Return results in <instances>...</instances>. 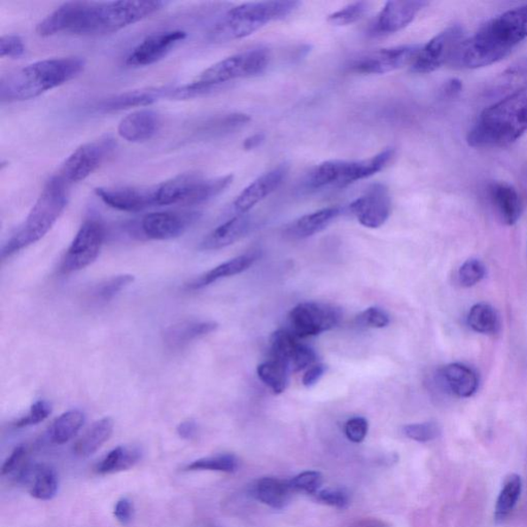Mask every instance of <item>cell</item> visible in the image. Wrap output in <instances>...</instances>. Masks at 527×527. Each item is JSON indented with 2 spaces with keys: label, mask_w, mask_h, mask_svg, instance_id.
Masks as SVG:
<instances>
[{
  "label": "cell",
  "mask_w": 527,
  "mask_h": 527,
  "mask_svg": "<svg viewBox=\"0 0 527 527\" xmlns=\"http://www.w3.org/2000/svg\"><path fill=\"white\" fill-rule=\"evenodd\" d=\"M52 414V405L50 402L40 399L31 406L29 414L24 416L16 422L17 428L29 427V425H35L41 423Z\"/></svg>",
  "instance_id": "cell-47"
},
{
  "label": "cell",
  "mask_w": 527,
  "mask_h": 527,
  "mask_svg": "<svg viewBox=\"0 0 527 527\" xmlns=\"http://www.w3.org/2000/svg\"><path fill=\"white\" fill-rule=\"evenodd\" d=\"M98 198L117 211L139 213L156 205L154 187H109L94 190Z\"/></svg>",
  "instance_id": "cell-17"
},
{
  "label": "cell",
  "mask_w": 527,
  "mask_h": 527,
  "mask_svg": "<svg viewBox=\"0 0 527 527\" xmlns=\"http://www.w3.org/2000/svg\"><path fill=\"white\" fill-rule=\"evenodd\" d=\"M527 132V87L482 112L468 143L473 148H504Z\"/></svg>",
  "instance_id": "cell-4"
},
{
  "label": "cell",
  "mask_w": 527,
  "mask_h": 527,
  "mask_svg": "<svg viewBox=\"0 0 527 527\" xmlns=\"http://www.w3.org/2000/svg\"><path fill=\"white\" fill-rule=\"evenodd\" d=\"M67 188L58 175L50 177L24 224L3 247V260L46 236L65 212L68 201Z\"/></svg>",
  "instance_id": "cell-5"
},
{
  "label": "cell",
  "mask_w": 527,
  "mask_h": 527,
  "mask_svg": "<svg viewBox=\"0 0 527 527\" xmlns=\"http://www.w3.org/2000/svg\"><path fill=\"white\" fill-rule=\"evenodd\" d=\"M188 35L182 30L162 31L144 38L126 57L125 65L129 67H143L155 65L171 50L185 41Z\"/></svg>",
  "instance_id": "cell-15"
},
{
  "label": "cell",
  "mask_w": 527,
  "mask_h": 527,
  "mask_svg": "<svg viewBox=\"0 0 527 527\" xmlns=\"http://www.w3.org/2000/svg\"><path fill=\"white\" fill-rule=\"evenodd\" d=\"M165 4L158 0L66 3L38 23L36 33L43 37L66 33L78 35H111L155 14Z\"/></svg>",
  "instance_id": "cell-1"
},
{
  "label": "cell",
  "mask_w": 527,
  "mask_h": 527,
  "mask_svg": "<svg viewBox=\"0 0 527 527\" xmlns=\"http://www.w3.org/2000/svg\"><path fill=\"white\" fill-rule=\"evenodd\" d=\"M18 478L22 482H30L29 492L31 497L36 500H52L58 492V476L55 469L49 466L25 467Z\"/></svg>",
  "instance_id": "cell-27"
},
{
  "label": "cell",
  "mask_w": 527,
  "mask_h": 527,
  "mask_svg": "<svg viewBox=\"0 0 527 527\" xmlns=\"http://www.w3.org/2000/svg\"><path fill=\"white\" fill-rule=\"evenodd\" d=\"M491 199L503 223L515 225L522 217L523 205L517 193L509 183L494 182L490 187Z\"/></svg>",
  "instance_id": "cell-26"
},
{
  "label": "cell",
  "mask_w": 527,
  "mask_h": 527,
  "mask_svg": "<svg viewBox=\"0 0 527 527\" xmlns=\"http://www.w3.org/2000/svg\"><path fill=\"white\" fill-rule=\"evenodd\" d=\"M403 431L409 439L419 443L436 440L441 435L439 425L431 422L405 425Z\"/></svg>",
  "instance_id": "cell-44"
},
{
  "label": "cell",
  "mask_w": 527,
  "mask_h": 527,
  "mask_svg": "<svg viewBox=\"0 0 527 527\" xmlns=\"http://www.w3.org/2000/svg\"><path fill=\"white\" fill-rule=\"evenodd\" d=\"M463 40H465V34L459 25H453V27L442 31L441 34L422 46L411 65V72L430 74L444 65H449L455 50Z\"/></svg>",
  "instance_id": "cell-13"
},
{
  "label": "cell",
  "mask_w": 527,
  "mask_h": 527,
  "mask_svg": "<svg viewBox=\"0 0 527 527\" xmlns=\"http://www.w3.org/2000/svg\"><path fill=\"white\" fill-rule=\"evenodd\" d=\"M252 221L249 214H237L223 225L219 226L203 239L202 251H218L237 243L250 232Z\"/></svg>",
  "instance_id": "cell-23"
},
{
  "label": "cell",
  "mask_w": 527,
  "mask_h": 527,
  "mask_svg": "<svg viewBox=\"0 0 527 527\" xmlns=\"http://www.w3.org/2000/svg\"><path fill=\"white\" fill-rule=\"evenodd\" d=\"M427 2H389L381 10L376 22L372 25L373 35H384L396 34L398 31L407 27L415 20L418 12L425 6Z\"/></svg>",
  "instance_id": "cell-20"
},
{
  "label": "cell",
  "mask_w": 527,
  "mask_h": 527,
  "mask_svg": "<svg viewBox=\"0 0 527 527\" xmlns=\"http://www.w3.org/2000/svg\"><path fill=\"white\" fill-rule=\"evenodd\" d=\"M171 89L173 88L141 89V90L112 95V97L101 99L99 103L95 104L94 109L97 112H112L131 109V107L148 106L161 98H169Z\"/></svg>",
  "instance_id": "cell-21"
},
{
  "label": "cell",
  "mask_w": 527,
  "mask_h": 527,
  "mask_svg": "<svg viewBox=\"0 0 527 527\" xmlns=\"http://www.w3.org/2000/svg\"><path fill=\"white\" fill-rule=\"evenodd\" d=\"M527 38V4L503 12L465 37L449 66L476 69L493 65L509 55Z\"/></svg>",
  "instance_id": "cell-2"
},
{
  "label": "cell",
  "mask_w": 527,
  "mask_h": 527,
  "mask_svg": "<svg viewBox=\"0 0 527 527\" xmlns=\"http://www.w3.org/2000/svg\"><path fill=\"white\" fill-rule=\"evenodd\" d=\"M290 367L284 361L271 358L257 368L260 380L269 387L275 395H281L289 385Z\"/></svg>",
  "instance_id": "cell-35"
},
{
  "label": "cell",
  "mask_w": 527,
  "mask_h": 527,
  "mask_svg": "<svg viewBox=\"0 0 527 527\" xmlns=\"http://www.w3.org/2000/svg\"><path fill=\"white\" fill-rule=\"evenodd\" d=\"M160 114L151 110H139L126 116L118 127L120 137L129 143H144L157 135L161 127Z\"/></svg>",
  "instance_id": "cell-22"
},
{
  "label": "cell",
  "mask_w": 527,
  "mask_h": 527,
  "mask_svg": "<svg viewBox=\"0 0 527 527\" xmlns=\"http://www.w3.org/2000/svg\"><path fill=\"white\" fill-rule=\"evenodd\" d=\"M395 155V150L386 149L365 160L323 162L310 171L304 181V187L307 190L326 187L345 188L355 182L378 174L392 161Z\"/></svg>",
  "instance_id": "cell-6"
},
{
  "label": "cell",
  "mask_w": 527,
  "mask_h": 527,
  "mask_svg": "<svg viewBox=\"0 0 527 527\" xmlns=\"http://www.w3.org/2000/svg\"><path fill=\"white\" fill-rule=\"evenodd\" d=\"M176 431L182 439L190 440L197 433V425L194 421H186L179 424Z\"/></svg>",
  "instance_id": "cell-55"
},
{
  "label": "cell",
  "mask_w": 527,
  "mask_h": 527,
  "mask_svg": "<svg viewBox=\"0 0 527 527\" xmlns=\"http://www.w3.org/2000/svg\"><path fill=\"white\" fill-rule=\"evenodd\" d=\"M142 450L136 446H118L98 463L97 471L100 475L127 471L142 460Z\"/></svg>",
  "instance_id": "cell-33"
},
{
  "label": "cell",
  "mask_w": 527,
  "mask_h": 527,
  "mask_svg": "<svg viewBox=\"0 0 527 527\" xmlns=\"http://www.w3.org/2000/svg\"><path fill=\"white\" fill-rule=\"evenodd\" d=\"M252 493L263 504L275 508V509H283L290 503L294 491L290 481L266 477L258 480L252 486Z\"/></svg>",
  "instance_id": "cell-30"
},
{
  "label": "cell",
  "mask_w": 527,
  "mask_h": 527,
  "mask_svg": "<svg viewBox=\"0 0 527 527\" xmlns=\"http://www.w3.org/2000/svg\"><path fill=\"white\" fill-rule=\"evenodd\" d=\"M322 481V475L320 472L307 471L290 480V484L293 488L294 492L316 494L320 492Z\"/></svg>",
  "instance_id": "cell-45"
},
{
  "label": "cell",
  "mask_w": 527,
  "mask_h": 527,
  "mask_svg": "<svg viewBox=\"0 0 527 527\" xmlns=\"http://www.w3.org/2000/svg\"><path fill=\"white\" fill-rule=\"evenodd\" d=\"M300 343L299 339L289 329H278L272 334L270 338L272 358L284 361L290 367L291 360Z\"/></svg>",
  "instance_id": "cell-39"
},
{
  "label": "cell",
  "mask_w": 527,
  "mask_h": 527,
  "mask_svg": "<svg viewBox=\"0 0 527 527\" xmlns=\"http://www.w3.org/2000/svg\"><path fill=\"white\" fill-rule=\"evenodd\" d=\"M258 259V252H247L244 255L229 260V261L215 267V268L194 279L193 282H190L187 285V288L192 291L201 290L209 284L218 282L219 279L240 275V273L250 269L257 262Z\"/></svg>",
  "instance_id": "cell-28"
},
{
  "label": "cell",
  "mask_w": 527,
  "mask_h": 527,
  "mask_svg": "<svg viewBox=\"0 0 527 527\" xmlns=\"http://www.w3.org/2000/svg\"><path fill=\"white\" fill-rule=\"evenodd\" d=\"M467 320L469 328L479 334H498L501 326L498 311L487 303L475 304L469 309Z\"/></svg>",
  "instance_id": "cell-37"
},
{
  "label": "cell",
  "mask_w": 527,
  "mask_h": 527,
  "mask_svg": "<svg viewBox=\"0 0 527 527\" xmlns=\"http://www.w3.org/2000/svg\"><path fill=\"white\" fill-rule=\"evenodd\" d=\"M105 240V228L100 221H86L76 233L71 246L63 259L60 271L62 275L85 269L99 256Z\"/></svg>",
  "instance_id": "cell-11"
},
{
  "label": "cell",
  "mask_w": 527,
  "mask_h": 527,
  "mask_svg": "<svg viewBox=\"0 0 527 527\" xmlns=\"http://www.w3.org/2000/svg\"><path fill=\"white\" fill-rule=\"evenodd\" d=\"M114 422L112 418L105 417L94 422L86 433L82 435L74 446V453L81 459L97 453L104 444L110 440L112 435Z\"/></svg>",
  "instance_id": "cell-31"
},
{
  "label": "cell",
  "mask_w": 527,
  "mask_h": 527,
  "mask_svg": "<svg viewBox=\"0 0 527 527\" xmlns=\"http://www.w3.org/2000/svg\"><path fill=\"white\" fill-rule=\"evenodd\" d=\"M317 500L322 501L323 504L338 508V509H345L351 500L345 491L338 490V488H328L316 493Z\"/></svg>",
  "instance_id": "cell-50"
},
{
  "label": "cell",
  "mask_w": 527,
  "mask_h": 527,
  "mask_svg": "<svg viewBox=\"0 0 527 527\" xmlns=\"http://www.w3.org/2000/svg\"><path fill=\"white\" fill-rule=\"evenodd\" d=\"M349 209L359 223L366 228L378 229L384 226L391 213L389 189L383 183H376L354 200Z\"/></svg>",
  "instance_id": "cell-16"
},
{
  "label": "cell",
  "mask_w": 527,
  "mask_h": 527,
  "mask_svg": "<svg viewBox=\"0 0 527 527\" xmlns=\"http://www.w3.org/2000/svg\"><path fill=\"white\" fill-rule=\"evenodd\" d=\"M289 174L288 165L282 164L268 173L259 176L251 185L241 192L233 203V208L238 214H244L253 206L275 192L285 180Z\"/></svg>",
  "instance_id": "cell-19"
},
{
  "label": "cell",
  "mask_w": 527,
  "mask_h": 527,
  "mask_svg": "<svg viewBox=\"0 0 527 527\" xmlns=\"http://www.w3.org/2000/svg\"><path fill=\"white\" fill-rule=\"evenodd\" d=\"M442 384L453 395L459 398H471L478 391L479 378L471 367L453 363L440 370Z\"/></svg>",
  "instance_id": "cell-24"
},
{
  "label": "cell",
  "mask_w": 527,
  "mask_h": 527,
  "mask_svg": "<svg viewBox=\"0 0 527 527\" xmlns=\"http://www.w3.org/2000/svg\"><path fill=\"white\" fill-rule=\"evenodd\" d=\"M369 429V423L364 417H353L349 419L345 424V435L349 441L360 443L365 440Z\"/></svg>",
  "instance_id": "cell-51"
},
{
  "label": "cell",
  "mask_w": 527,
  "mask_h": 527,
  "mask_svg": "<svg viewBox=\"0 0 527 527\" xmlns=\"http://www.w3.org/2000/svg\"><path fill=\"white\" fill-rule=\"evenodd\" d=\"M25 456H27V448L23 446H18L12 450V453L8 459H6L2 467V475L4 476L14 473L17 469L21 473L24 469L23 461L25 460Z\"/></svg>",
  "instance_id": "cell-52"
},
{
  "label": "cell",
  "mask_w": 527,
  "mask_h": 527,
  "mask_svg": "<svg viewBox=\"0 0 527 527\" xmlns=\"http://www.w3.org/2000/svg\"><path fill=\"white\" fill-rule=\"evenodd\" d=\"M355 322L360 327L384 329L390 325L391 320L385 310L379 307H370L360 313Z\"/></svg>",
  "instance_id": "cell-46"
},
{
  "label": "cell",
  "mask_w": 527,
  "mask_h": 527,
  "mask_svg": "<svg viewBox=\"0 0 527 527\" xmlns=\"http://www.w3.org/2000/svg\"><path fill=\"white\" fill-rule=\"evenodd\" d=\"M251 118L244 113H228L217 116L202 123L199 132L205 136H220L236 131L249 123Z\"/></svg>",
  "instance_id": "cell-38"
},
{
  "label": "cell",
  "mask_w": 527,
  "mask_h": 527,
  "mask_svg": "<svg viewBox=\"0 0 527 527\" xmlns=\"http://www.w3.org/2000/svg\"><path fill=\"white\" fill-rule=\"evenodd\" d=\"M85 66L81 57H62L37 61L6 74L0 79V101L12 104L35 99L74 80Z\"/></svg>",
  "instance_id": "cell-3"
},
{
  "label": "cell",
  "mask_w": 527,
  "mask_h": 527,
  "mask_svg": "<svg viewBox=\"0 0 527 527\" xmlns=\"http://www.w3.org/2000/svg\"><path fill=\"white\" fill-rule=\"evenodd\" d=\"M133 504L129 499L123 498L117 501L114 506L113 515L122 525H128L133 518Z\"/></svg>",
  "instance_id": "cell-53"
},
{
  "label": "cell",
  "mask_w": 527,
  "mask_h": 527,
  "mask_svg": "<svg viewBox=\"0 0 527 527\" xmlns=\"http://www.w3.org/2000/svg\"><path fill=\"white\" fill-rule=\"evenodd\" d=\"M317 360L316 353L313 348L300 343L297 347L293 359L291 360V371L300 372L314 366Z\"/></svg>",
  "instance_id": "cell-49"
},
{
  "label": "cell",
  "mask_w": 527,
  "mask_h": 527,
  "mask_svg": "<svg viewBox=\"0 0 527 527\" xmlns=\"http://www.w3.org/2000/svg\"><path fill=\"white\" fill-rule=\"evenodd\" d=\"M328 370V367L323 364H316L308 368V370L305 372L302 384L304 386L311 387L315 385L325 376Z\"/></svg>",
  "instance_id": "cell-54"
},
{
  "label": "cell",
  "mask_w": 527,
  "mask_h": 527,
  "mask_svg": "<svg viewBox=\"0 0 527 527\" xmlns=\"http://www.w3.org/2000/svg\"><path fill=\"white\" fill-rule=\"evenodd\" d=\"M264 139L265 136L260 135V133H258V135L246 138L244 143V147L245 150L256 149L259 147L260 144H261L264 142Z\"/></svg>",
  "instance_id": "cell-57"
},
{
  "label": "cell",
  "mask_w": 527,
  "mask_h": 527,
  "mask_svg": "<svg viewBox=\"0 0 527 527\" xmlns=\"http://www.w3.org/2000/svg\"><path fill=\"white\" fill-rule=\"evenodd\" d=\"M233 175L205 179L198 174H185L156 186V205H197L225 192Z\"/></svg>",
  "instance_id": "cell-7"
},
{
  "label": "cell",
  "mask_w": 527,
  "mask_h": 527,
  "mask_svg": "<svg viewBox=\"0 0 527 527\" xmlns=\"http://www.w3.org/2000/svg\"><path fill=\"white\" fill-rule=\"evenodd\" d=\"M198 218L197 213H151L144 215L141 227L149 239L170 240L182 236Z\"/></svg>",
  "instance_id": "cell-18"
},
{
  "label": "cell",
  "mask_w": 527,
  "mask_h": 527,
  "mask_svg": "<svg viewBox=\"0 0 527 527\" xmlns=\"http://www.w3.org/2000/svg\"><path fill=\"white\" fill-rule=\"evenodd\" d=\"M461 90V82L457 80H452L447 81V84L444 86L443 94L447 97H454L457 93Z\"/></svg>",
  "instance_id": "cell-56"
},
{
  "label": "cell",
  "mask_w": 527,
  "mask_h": 527,
  "mask_svg": "<svg viewBox=\"0 0 527 527\" xmlns=\"http://www.w3.org/2000/svg\"><path fill=\"white\" fill-rule=\"evenodd\" d=\"M343 209L337 206L320 209L314 213L303 215L285 229L287 236L294 239H304L325 230L337 219Z\"/></svg>",
  "instance_id": "cell-25"
},
{
  "label": "cell",
  "mask_w": 527,
  "mask_h": 527,
  "mask_svg": "<svg viewBox=\"0 0 527 527\" xmlns=\"http://www.w3.org/2000/svg\"><path fill=\"white\" fill-rule=\"evenodd\" d=\"M27 52V47L21 36L16 35H4L0 38V57L18 59Z\"/></svg>",
  "instance_id": "cell-48"
},
{
  "label": "cell",
  "mask_w": 527,
  "mask_h": 527,
  "mask_svg": "<svg viewBox=\"0 0 527 527\" xmlns=\"http://www.w3.org/2000/svg\"><path fill=\"white\" fill-rule=\"evenodd\" d=\"M523 492V479L517 474H511L501 487L494 509V520L503 523L516 507Z\"/></svg>",
  "instance_id": "cell-34"
},
{
  "label": "cell",
  "mask_w": 527,
  "mask_h": 527,
  "mask_svg": "<svg viewBox=\"0 0 527 527\" xmlns=\"http://www.w3.org/2000/svg\"><path fill=\"white\" fill-rule=\"evenodd\" d=\"M342 320L339 308L322 302L298 304L289 314V331L298 339H306L331 331Z\"/></svg>",
  "instance_id": "cell-10"
},
{
  "label": "cell",
  "mask_w": 527,
  "mask_h": 527,
  "mask_svg": "<svg viewBox=\"0 0 527 527\" xmlns=\"http://www.w3.org/2000/svg\"><path fill=\"white\" fill-rule=\"evenodd\" d=\"M136 277L131 275H122L106 279L94 291V298L99 303H107L119 295L120 291L135 283Z\"/></svg>",
  "instance_id": "cell-41"
},
{
  "label": "cell",
  "mask_w": 527,
  "mask_h": 527,
  "mask_svg": "<svg viewBox=\"0 0 527 527\" xmlns=\"http://www.w3.org/2000/svg\"><path fill=\"white\" fill-rule=\"evenodd\" d=\"M85 422V415L80 410H69L61 415L50 425L49 436L52 443L62 446L79 433Z\"/></svg>",
  "instance_id": "cell-36"
},
{
  "label": "cell",
  "mask_w": 527,
  "mask_h": 527,
  "mask_svg": "<svg viewBox=\"0 0 527 527\" xmlns=\"http://www.w3.org/2000/svg\"><path fill=\"white\" fill-rule=\"evenodd\" d=\"M421 48L419 44H407L378 50L353 60L348 68L352 73L360 74H384L395 72L406 66H411Z\"/></svg>",
  "instance_id": "cell-14"
},
{
  "label": "cell",
  "mask_w": 527,
  "mask_h": 527,
  "mask_svg": "<svg viewBox=\"0 0 527 527\" xmlns=\"http://www.w3.org/2000/svg\"><path fill=\"white\" fill-rule=\"evenodd\" d=\"M116 147V142L109 136L82 144L62 164L57 175L67 186L82 182L106 162Z\"/></svg>",
  "instance_id": "cell-9"
},
{
  "label": "cell",
  "mask_w": 527,
  "mask_h": 527,
  "mask_svg": "<svg viewBox=\"0 0 527 527\" xmlns=\"http://www.w3.org/2000/svg\"><path fill=\"white\" fill-rule=\"evenodd\" d=\"M369 3L357 2L345 6L329 16L328 21L335 27H347L354 22L360 20L368 10H369Z\"/></svg>",
  "instance_id": "cell-43"
},
{
  "label": "cell",
  "mask_w": 527,
  "mask_h": 527,
  "mask_svg": "<svg viewBox=\"0 0 527 527\" xmlns=\"http://www.w3.org/2000/svg\"><path fill=\"white\" fill-rule=\"evenodd\" d=\"M238 461L233 454H220L203 457L189 463L185 468L186 471H215L233 473L236 471Z\"/></svg>",
  "instance_id": "cell-40"
},
{
  "label": "cell",
  "mask_w": 527,
  "mask_h": 527,
  "mask_svg": "<svg viewBox=\"0 0 527 527\" xmlns=\"http://www.w3.org/2000/svg\"><path fill=\"white\" fill-rule=\"evenodd\" d=\"M486 275V267L478 259H469L457 272V282L462 288H472Z\"/></svg>",
  "instance_id": "cell-42"
},
{
  "label": "cell",
  "mask_w": 527,
  "mask_h": 527,
  "mask_svg": "<svg viewBox=\"0 0 527 527\" xmlns=\"http://www.w3.org/2000/svg\"><path fill=\"white\" fill-rule=\"evenodd\" d=\"M299 2H261L244 4L229 10L226 15L240 28L252 35L273 21L282 20L298 10Z\"/></svg>",
  "instance_id": "cell-12"
},
{
  "label": "cell",
  "mask_w": 527,
  "mask_h": 527,
  "mask_svg": "<svg viewBox=\"0 0 527 527\" xmlns=\"http://www.w3.org/2000/svg\"><path fill=\"white\" fill-rule=\"evenodd\" d=\"M527 87V58L514 63L494 80L486 91L488 97L503 98Z\"/></svg>",
  "instance_id": "cell-32"
},
{
  "label": "cell",
  "mask_w": 527,
  "mask_h": 527,
  "mask_svg": "<svg viewBox=\"0 0 527 527\" xmlns=\"http://www.w3.org/2000/svg\"><path fill=\"white\" fill-rule=\"evenodd\" d=\"M271 54L268 49L257 48L228 57L205 69L194 80L214 87H221L229 81L252 78L263 74L268 68Z\"/></svg>",
  "instance_id": "cell-8"
},
{
  "label": "cell",
  "mask_w": 527,
  "mask_h": 527,
  "mask_svg": "<svg viewBox=\"0 0 527 527\" xmlns=\"http://www.w3.org/2000/svg\"><path fill=\"white\" fill-rule=\"evenodd\" d=\"M215 322H185L171 326L164 334V341L170 349H181L197 339L217 331Z\"/></svg>",
  "instance_id": "cell-29"
}]
</instances>
